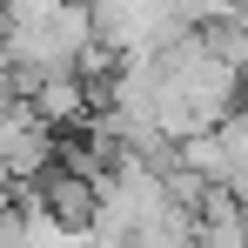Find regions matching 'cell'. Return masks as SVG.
<instances>
[{"instance_id":"obj_1","label":"cell","mask_w":248,"mask_h":248,"mask_svg":"<svg viewBox=\"0 0 248 248\" xmlns=\"http://www.w3.org/2000/svg\"><path fill=\"white\" fill-rule=\"evenodd\" d=\"M188 14L174 0H94V41L108 47L114 61L134 54H168L174 41H188Z\"/></svg>"},{"instance_id":"obj_2","label":"cell","mask_w":248,"mask_h":248,"mask_svg":"<svg viewBox=\"0 0 248 248\" xmlns=\"http://www.w3.org/2000/svg\"><path fill=\"white\" fill-rule=\"evenodd\" d=\"M20 101L41 114L47 127H74V121H87V74H47V81H34V87H20Z\"/></svg>"},{"instance_id":"obj_3","label":"cell","mask_w":248,"mask_h":248,"mask_svg":"<svg viewBox=\"0 0 248 248\" xmlns=\"http://www.w3.org/2000/svg\"><path fill=\"white\" fill-rule=\"evenodd\" d=\"M215 134H221V188H228L235 202H248V108L228 114Z\"/></svg>"},{"instance_id":"obj_4","label":"cell","mask_w":248,"mask_h":248,"mask_svg":"<svg viewBox=\"0 0 248 248\" xmlns=\"http://www.w3.org/2000/svg\"><path fill=\"white\" fill-rule=\"evenodd\" d=\"M14 101H20V81H14V67H0V114H7Z\"/></svg>"},{"instance_id":"obj_5","label":"cell","mask_w":248,"mask_h":248,"mask_svg":"<svg viewBox=\"0 0 248 248\" xmlns=\"http://www.w3.org/2000/svg\"><path fill=\"white\" fill-rule=\"evenodd\" d=\"M0 67H7V20H0Z\"/></svg>"}]
</instances>
